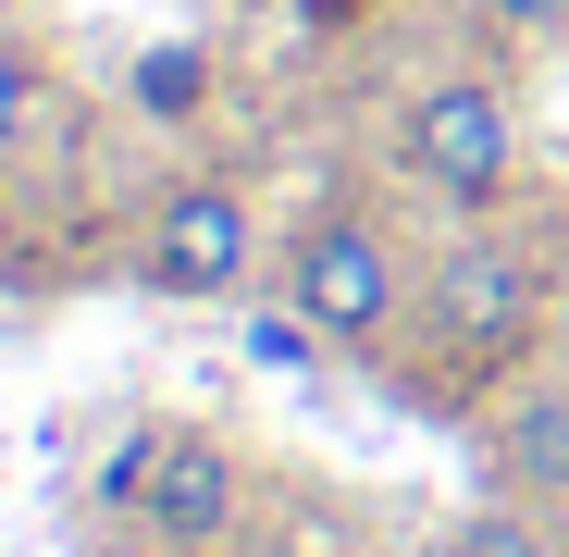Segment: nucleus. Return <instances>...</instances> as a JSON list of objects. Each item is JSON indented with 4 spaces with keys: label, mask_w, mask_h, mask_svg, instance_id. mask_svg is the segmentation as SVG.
<instances>
[{
    "label": "nucleus",
    "mask_w": 569,
    "mask_h": 557,
    "mask_svg": "<svg viewBox=\"0 0 569 557\" xmlns=\"http://www.w3.org/2000/svg\"><path fill=\"white\" fill-rule=\"evenodd\" d=\"M137 286L161 298V310H236L248 286H272V223H260V199L236 173H173L161 199H149V223H137Z\"/></svg>",
    "instance_id": "nucleus-5"
},
{
    "label": "nucleus",
    "mask_w": 569,
    "mask_h": 557,
    "mask_svg": "<svg viewBox=\"0 0 569 557\" xmlns=\"http://www.w3.org/2000/svg\"><path fill=\"white\" fill-rule=\"evenodd\" d=\"M409 298H421V248L385 199H310L298 223L272 236V310H298L322 335V359H371L385 371L397 335H409Z\"/></svg>",
    "instance_id": "nucleus-2"
},
{
    "label": "nucleus",
    "mask_w": 569,
    "mask_h": 557,
    "mask_svg": "<svg viewBox=\"0 0 569 557\" xmlns=\"http://www.w3.org/2000/svg\"><path fill=\"white\" fill-rule=\"evenodd\" d=\"M100 508L161 557H223L248 533V446L223 421H124L100 458Z\"/></svg>",
    "instance_id": "nucleus-4"
},
{
    "label": "nucleus",
    "mask_w": 569,
    "mask_h": 557,
    "mask_svg": "<svg viewBox=\"0 0 569 557\" xmlns=\"http://www.w3.org/2000/svg\"><path fill=\"white\" fill-rule=\"evenodd\" d=\"M470 471L483 496H520V508H557L569 520V359H532L470 409Z\"/></svg>",
    "instance_id": "nucleus-6"
},
{
    "label": "nucleus",
    "mask_w": 569,
    "mask_h": 557,
    "mask_svg": "<svg viewBox=\"0 0 569 557\" xmlns=\"http://www.w3.org/2000/svg\"><path fill=\"white\" fill-rule=\"evenodd\" d=\"M557 310H569V248L520 211H483V223H433L421 236V298H409V335L385 359L397 409L421 421H470L508 371L557 359Z\"/></svg>",
    "instance_id": "nucleus-1"
},
{
    "label": "nucleus",
    "mask_w": 569,
    "mask_h": 557,
    "mask_svg": "<svg viewBox=\"0 0 569 557\" xmlns=\"http://www.w3.org/2000/svg\"><path fill=\"white\" fill-rule=\"evenodd\" d=\"M433 557H569V520L557 508H520V496H470L433 533Z\"/></svg>",
    "instance_id": "nucleus-7"
},
{
    "label": "nucleus",
    "mask_w": 569,
    "mask_h": 557,
    "mask_svg": "<svg viewBox=\"0 0 569 557\" xmlns=\"http://www.w3.org/2000/svg\"><path fill=\"white\" fill-rule=\"evenodd\" d=\"M470 26H483L496 50H557L569 38V0H470Z\"/></svg>",
    "instance_id": "nucleus-9"
},
{
    "label": "nucleus",
    "mask_w": 569,
    "mask_h": 557,
    "mask_svg": "<svg viewBox=\"0 0 569 557\" xmlns=\"http://www.w3.org/2000/svg\"><path fill=\"white\" fill-rule=\"evenodd\" d=\"M199 74H211L199 50H149L137 62V112H199Z\"/></svg>",
    "instance_id": "nucleus-10"
},
{
    "label": "nucleus",
    "mask_w": 569,
    "mask_h": 557,
    "mask_svg": "<svg viewBox=\"0 0 569 557\" xmlns=\"http://www.w3.org/2000/svg\"><path fill=\"white\" fill-rule=\"evenodd\" d=\"M38 112H50V62H38L26 38H0V161L38 137Z\"/></svg>",
    "instance_id": "nucleus-8"
},
{
    "label": "nucleus",
    "mask_w": 569,
    "mask_h": 557,
    "mask_svg": "<svg viewBox=\"0 0 569 557\" xmlns=\"http://www.w3.org/2000/svg\"><path fill=\"white\" fill-rule=\"evenodd\" d=\"M385 173L433 223H483V211H520L532 186V137H520V100L496 62H421L385 112Z\"/></svg>",
    "instance_id": "nucleus-3"
}]
</instances>
